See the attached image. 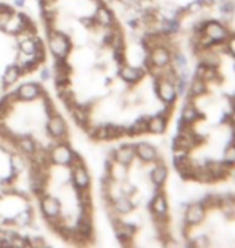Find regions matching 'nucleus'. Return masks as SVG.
Returning a JSON list of instances; mask_svg holds the SVG:
<instances>
[{
  "label": "nucleus",
  "mask_w": 235,
  "mask_h": 248,
  "mask_svg": "<svg viewBox=\"0 0 235 248\" xmlns=\"http://www.w3.org/2000/svg\"><path fill=\"white\" fill-rule=\"evenodd\" d=\"M182 44L187 69L169 161L186 184L221 187L235 177V12L193 19Z\"/></svg>",
  "instance_id": "f257e3e1"
},
{
  "label": "nucleus",
  "mask_w": 235,
  "mask_h": 248,
  "mask_svg": "<svg viewBox=\"0 0 235 248\" xmlns=\"http://www.w3.org/2000/svg\"><path fill=\"white\" fill-rule=\"evenodd\" d=\"M171 177L169 155L147 139L121 140L111 148L103 161L100 193L119 245H179Z\"/></svg>",
  "instance_id": "f03ea898"
},
{
  "label": "nucleus",
  "mask_w": 235,
  "mask_h": 248,
  "mask_svg": "<svg viewBox=\"0 0 235 248\" xmlns=\"http://www.w3.org/2000/svg\"><path fill=\"white\" fill-rule=\"evenodd\" d=\"M182 247H235V192L209 190L188 202L177 222Z\"/></svg>",
  "instance_id": "7ed1b4c3"
},
{
  "label": "nucleus",
  "mask_w": 235,
  "mask_h": 248,
  "mask_svg": "<svg viewBox=\"0 0 235 248\" xmlns=\"http://www.w3.org/2000/svg\"><path fill=\"white\" fill-rule=\"evenodd\" d=\"M47 47L53 58H68L73 47L71 36L58 29H50L47 31Z\"/></svg>",
  "instance_id": "20e7f679"
},
{
  "label": "nucleus",
  "mask_w": 235,
  "mask_h": 248,
  "mask_svg": "<svg viewBox=\"0 0 235 248\" xmlns=\"http://www.w3.org/2000/svg\"><path fill=\"white\" fill-rule=\"evenodd\" d=\"M74 155H76V153H74L71 150V147L66 145L64 142H58L57 145L50 148V161H52V165L60 166V168H69Z\"/></svg>",
  "instance_id": "39448f33"
},
{
  "label": "nucleus",
  "mask_w": 235,
  "mask_h": 248,
  "mask_svg": "<svg viewBox=\"0 0 235 248\" xmlns=\"http://www.w3.org/2000/svg\"><path fill=\"white\" fill-rule=\"evenodd\" d=\"M47 132L53 140H57V143L63 142L64 139L68 137V124L60 113H57V115H53V116H48Z\"/></svg>",
  "instance_id": "423d86ee"
},
{
  "label": "nucleus",
  "mask_w": 235,
  "mask_h": 248,
  "mask_svg": "<svg viewBox=\"0 0 235 248\" xmlns=\"http://www.w3.org/2000/svg\"><path fill=\"white\" fill-rule=\"evenodd\" d=\"M71 182H73L74 192L91 187L92 179H91V174H89V170L84 161L71 166Z\"/></svg>",
  "instance_id": "0eeeda50"
},
{
  "label": "nucleus",
  "mask_w": 235,
  "mask_h": 248,
  "mask_svg": "<svg viewBox=\"0 0 235 248\" xmlns=\"http://www.w3.org/2000/svg\"><path fill=\"white\" fill-rule=\"evenodd\" d=\"M39 205H41L44 219H57V217L62 216V205H60L58 198L48 195V193H44L39 198Z\"/></svg>",
  "instance_id": "6e6552de"
},
{
  "label": "nucleus",
  "mask_w": 235,
  "mask_h": 248,
  "mask_svg": "<svg viewBox=\"0 0 235 248\" xmlns=\"http://www.w3.org/2000/svg\"><path fill=\"white\" fill-rule=\"evenodd\" d=\"M15 93L18 97V102H34L41 98L42 89L36 82H24L15 91Z\"/></svg>",
  "instance_id": "1a4fd4ad"
},
{
  "label": "nucleus",
  "mask_w": 235,
  "mask_h": 248,
  "mask_svg": "<svg viewBox=\"0 0 235 248\" xmlns=\"http://www.w3.org/2000/svg\"><path fill=\"white\" fill-rule=\"evenodd\" d=\"M2 31L8 36L16 37L19 32L24 31V15L21 13H12V16L8 18V21L5 23V26L2 28Z\"/></svg>",
  "instance_id": "9d476101"
},
{
  "label": "nucleus",
  "mask_w": 235,
  "mask_h": 248,
  "mask_svg": "<svg viewBox=\"0 0 235 248\" xmlns=\"http://www.w3.org/2000/svg\"><path fill=\"white\" fill-rule=\"evenodd\" d=\"M15 147L16 150L21 153L23 156H31L37 148V143L32 137L29 136H21V137H15Z\"/></svg>",
  "instance_id": "9b49d317"
},
{
  "label": "nucleus",
  "mask_w": 235,
  "mask_h": 248,
  "mask_svg": "<svg viewBox=\"0 0 235 248\" xmlns=\"http://www.w3.org/2000/svg\"><path fill=\"white\" fill-rule=\"evenodd\" d=\"M8 222L15 227H28L31 226V222H34V216H32V210H23L19 211L16 216H13L12 219H8Z\"/></svg>",
  "instance_id": "f8f14e48"
},
{
  "label": "nucleus",
  "mask_w": 235,
  "mask_h": 248,
  "mask_svg": "<svg viewBox=\"0 0 235 248\" xmlns=\"http://www.w3.org/2000/svg\"><path fill=\"white\" fill-rule=\"evenodd\" d=\"M19 78H21V71L15 64H10V66L5 68V71L2 74V87L13 86V84L18 82Z\"/></svg>",
  "instance_id": "ddd939ff"
},
{
  "label": "nucleus",
  "mask_w": 235,
  "mask_h": 248,
  "mask_svg": "<svg viewBox=\"0 0 235 248\" xmlns=\"http://www.w3.org/2000/svg\"><path fill=\"white\" fill-rule=\"evenodd\" d=\"M36 37V36H34ZM34 37H23L18 39V48L19 52H24L28 55H32L36 52V42H34Z\"/></svg>",
  "instance_id": "4468645a"
},
{
  "label": "nucleus",
  "mask_w": 235,
  "mask_h": 248,
  "mask_svg": "<svg viewBox=\"0 0 235 248\" xmlns=\"http://www.w3.org/2000/svg\"><path fill=\"white\" fill-rule=\"evenodd\" d=\"M24 3H26V0H13V5H15V7H23Z\"/></svg>",
  "instance_id": "2eb2a0df"
}]
</instances>
